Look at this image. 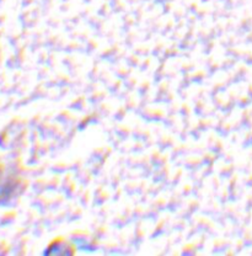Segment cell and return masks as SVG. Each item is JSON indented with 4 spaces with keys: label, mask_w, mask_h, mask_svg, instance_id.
Here are the masks:
<instances>
[{
    "label": "cell",
    "mask_w": 252,
    "mask_h": 256,
    "mask_svg": "<svg viewBox=\"0 0 252 256\" xmlns=\"http://www.w3.org/2000/svg\"><path fill=\"white\" fill-rule=\"evenodd\" d=\"M23 188L15 164L0 159V207L9 206Z\"/></svg>",
    "instance_id": "6da1fadb"
}]
</instances>
